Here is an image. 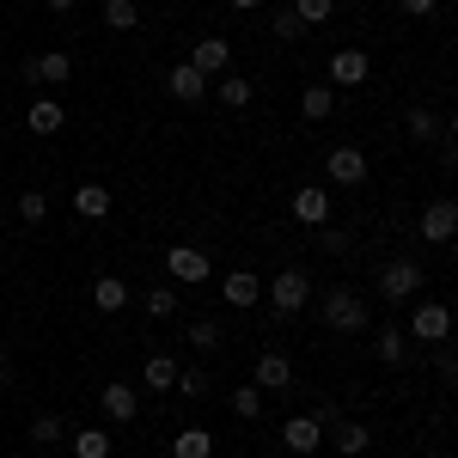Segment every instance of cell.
Wrapping results in <instances>:
<instances>
[{
    "label": "cell",
    "mask_w": 458,
    "mask_h": 458,
    "mask_svg": "<svg viewBox=\"0 0 458 458\" xmlns=\"http://www.w3.org/2000/svg\"><path fill=\"white\" fill-rule=\"evenodd\" d=\"M373 80V62H367V49H336L330 55V73H324V86H367Z\"/></svg>",
    "instance_id": "9c48e42d"
},
{
    "label": "cell",
    "mask_w": 458,
    "mask_h": 458,
    "mask_svg": "<svg viewBox=\"0 0 458 458\" xmlns=\"http://www.w3.org/2000/svg\"><path fill=\"white\" fill-rule=\"evenodd\" d=\"M19 220H25V226H43V220H49V196H43V190H25V196H19Z\"/></svg>",
    "instance_id": "4dcf8cb0"
},
{
    "label": "cell",
    "mask_w": 458,
    "mask_h": 458,
    "mask_svg": "<svg viewBox=\"0 0 458 458\" xmlns=\"http://www.w3.org/2000/svg\"><path fill=\"white\" fill-rule=\"evenodd\" d=\"M183 336H190V349H196V354H214V349H220V324H214V318H196Z\"/></svg>",
    "instance_id": "f1b7e54d"
},
{
    "label": "cell",
    "mask_w": 458,
    "mask_h": 458,
    "mask_svg": "<svg viewBox=\"0 0 458 458\" xmlns=\"http://www.w3.org/2000/svg\"><path fill=\"white\" fill-rule=\"evenodd\" d=\"M172 391H183V397H208V373H202V367H177V386Z\"/></svg>",
    "instance_id": "1f68e13d"
},
{
    "label": "cell",
    "mask_w": 458,
    "mask_h": 458,
    "mask_svg": "<svg viewBox=\"0 0 458 458\" xmlns=\"http://www.w3.org/2000/svg\"><path fill=\"white\" fill-rule=\"evenodd\" d=\"M43 6H49V13H73L80 0H43Z\"/></svg>",
    "instance_id": "60d3db41"
},
{
    "label": "cell",
    "mask_w": 458,
    "mask_h": 458,
    "mask_svg": "<svg viewBox=\"0 0 458 458\" xmlns=\"http://www.w3.org/2000/svg\"><path fill=\"white\" fill-rule=\"evenodd\" d=\"M214 98H220L226 110H245L250 98H257V86H250L245 73H220V80H214Z\"/></svg>",
    "instance_id": "ffe728a7"
},
{
    "label": "cell",
    "mask_w": 458,
    "mask_h": 458,
    "mask_svg": "<svg viewBox=\"0 0 458 458\" xmlns=\"http://www.w3.org/2000/svg\"><path fill=\"white\" fill-rule=\"evenodd\" d=\"M190 68L202 73V80H220V73H233V43H226V37H196V49H190Z\"/></svg>",
    "instance_id": "5b68a950"
},
{
    "label": "cell",
    "mask_w": 458,
    "mask_h": 458,
    "mask_svg": "<svg viewBox=\"0 0 458 458\" xmlns=\"http://www.w3.org/2000/svg\"><path fill=\"white\" fill-rule=\"evenodd\" d=\"M324 330H336V336H360V330H373V306H367L349 282L324 287Z\"/></svg>",
    "instance_id": "6da1fadb"
},
{
    "label": "cell",
    "mask_w": 458,
    "mask_h": 458,
    "mask_svg": "<svg viewBox=\"0 0 458 458\" xmlns=\"http://www.w3.org/2000/svg\"><path fill=\"white\" fill-rule=\"evenodd\" d=\"M422 458H446V453H422Z\"/></svg>",
    "instance_id": "7bdbcfd3"
},
{
    "label": "cell",
    "mask_w": 458,
    "mask_h": 458,
    "mask_svg": "<svg viewBox=\"0 0 458 458\" xmlns=\"http://www.w3.org/2000/svg\"><path fill=\"white\" fill-rule=\"evenodd\" d=\"M324 183H343V190L367 183V153H360V147H330V159H324Z\"/></svg>",
    "instance_id": "8992f818"
},
{
    "label": "cell",
    "mask_w": 458,
    "mask_h": 458,
    "mask_svg": "<svg viewBox=\"0 0 458 458\" xmlns=\"http://www.w3.org/2000/svg\"><path fill=\"white\" fill-rule=\"evenodd\" d=\"M434 349H440V354H434V373H440V379H453V373H458V354L446 349V343H434Z\"/></svg>",
    "instance_id": "8d00e7d4"
},
{
    "label": "cell",
    "mask_w": 458,
    "mask_h": 458,
    "mask_svg": "<svg viewBox=\"0 0 458 458\" xmlns=\"http://www.w3.org/2000/svg\"><path fill=\"white\" fill-rule=\"evenodd\" d=\"M220 293H226V306H239V312H250V306L263 300V276H250V269H233V276L220 282Z\"/></svg>",
    "instance_id": "9a60e30c"
},
{
    "label": "cell",
    "mask_w": 458,
    "mask_h": 458,
    "mask_svg": "<svg viewBox=\"0 0 458 458\" xmlns=\"http://www.w3.org/2000/svg\"><path fill=\"white\" fill-rule=\"evenodd\" d=\"M172 458H214V434L208 428H177Z\"/></svg>",
    "instance_id": "cb8c5ba5"
},
{
    "label": "cell",
    "mask_w": 458,
    "mask_h": 458,
    "mask_svg": "<svg viewBox=\"0 0 458 458\" xmlns=\"http://www.w3.org/2000/svg\"><path fill=\"white\" fill-rule=\"evenodd\" d=\"M62 434H68V422H62V416H37V422H31V440H37V446H55Z\"/></svg>",
    "instance_id": "836d02e7"
},
{
    "label": "cell",
    "mask_w": 458,
    "mask_h": 458,
    "mask_svg": "<svg viewBox=\"0 0 458 458\" xmlns=\"http://www.w3.org/2000/svg\"><path fill=\"white\" fill-rule=\"evenodd\" d=\"M306 31V25H300V19H293V6H287V13H276V37H282V43H293V37Z\"/></svg>",
    "instance_id": "d590c367"
},
{
    "label": "cell",
    "mask_w": 458,
    "mask_h": 458,
    "mask_svg": "<svg viewBox=\"0 0 458 458\" xmlns=\"http://www.w3.org/2000/svg\"><path fill=\"white\" fill-rule=\"evenodd\" d=\"M177 312V287H153L147 293V318H172Z\"/></svg>",
    "instance_id": "e575fe53"
},
{
    "label": "cell",
    "mask_w": 458,
    "mask_h": 458,
    "mask_svg": "<svg viewBox=\"0 0 458 458\" xmlns=\"http://www.w3.org/2000/svg\"><path fill=\"white\" fill-rule=\"evenodd\" d=\"M68 446L73 458H110V428H73Z\"/></svg>",
    "instance_id": "603a6c76"
},
{
    "label": "cell",
    "mask_w": 458,
    "mask_h": 458,
    "mask_svg": "<svg viewBox=\"0 0 458 458\" xmlns=\"http://www.w3.org/2000/svg\"><path fill=\"white\" fill-rule=\"evenodd\" d=\"M453 233H458V202L453 196H434L422 208V239L428 245H453Z\"/></svg>",
    "instance_id": "52a82bcc"
},
{
    "label": "cell",
    "mask_w": 458,
    "mask_h": 458,
    "mask_svg": "<svg viewBox=\"0 0 458 458\" xmlns=\"http://www.w3.org/2000/svg\"><path fill=\"white\" fill-rule=\"evenodd\" d=\"M62 123H68V110L55 98H31V135H62Z\"/></svg>",
    "instance_id": "d4e9b609"
},
{
    "label": "cell",
    "mask_w": 458,
    "mask_h": 458,
    "mask_svg": "<svg viewBox=\"0 0 458 458\" xmlns=\"http://www.w3.org/2000/svg\"><path fill=\"white\" fill-rule=\"evenodd\" d=\"M233 6H239V13H257V6H263V0H233Z\"/></svg>",
    "instance_id": "b9f144b4"
},
{
    "label": "cell",
    "mask_w": 458,
    "mask_h": 458,
    "mask_svg": "<svg viewBox=\"0 0 458 458\" xmlns=\"http://www.w3.org/2000/svg\"><path fill=\"white\" fill-rule=\"evenodd\" d=\"M397 6H403V13H410V19H428V13H434V6H440V0H397Z\"/></svg>",
    "instance_id": "ab89813d"
},
{
    "label": "cell",
    "mask_w": 458,
    "mask_h": 458,
    "mask_svg": "<svg viewBox=\"0 0 458 458\" xmlns=\"http://www.w3.org/2000/svg\"><path fill=\"white\" fill-rule=\"evenodd\" d=\"M293 220H300V226H330V190H324V183H300V190H293Z\"/></svg>",
    "instance_id": "30bf717a"
},
{
    "label": "cell",
    "mask_w": 458,
    "mask_h": 458,
    "mask_svg": "<svg viewBox=\"0 0 458 458\" xmlns=\"http://www.w3.org/2000/svg\"><path fill=\"white\" fill-rule=\"evenodd\" d=\"M403 336H416V343H446L453 336V312H446V300H416V312L403 324Z\"/></svg>",
    "instance_id": "3957f363"
},
{
    "label": "cell",
    "mask_w": 458,
    "mask_h": 458,
    "mask_svg": "<svg viewBox=\"0 0 458 458\" xmlns=\"http://www.w3.org/2000/svg\"><path fill=\"white\" fill-rule=\"evenodd\" d=\"M110 208H116V196H110L105 183H73V214L80 220H105Z\"/></svg>",
    "instance_id": "e0dca14e"
},
{
    "label": "cell",
    "mask_w": 458,
    "mask_h": 458,
    "mask_svg": "<svg viewBox=\"0 0 458 458\" xmlns=\"http://www.w3.org/2000/svg\"><path fill=\"white\" fill-rule=\"evenodd\" d=\"M269 306L282 318L306 312V306H312V276H306V269H282V276L269 282Z\"/></svg>",
    "instance_id": "277c9868"
},
{
    "label": "cell",
    "mask_w": 458,
    "mask_h": 458,
    "mask_svg": "<svg viewBox=\"0 0 458 458\" xmlns=\"http://www.w3.org/2000/svg\"><path fill=\"white\" fill-rule=\"evenodd\" d=\"M330 446H336L343 458H360L367 446H373V428H367V422H349V416H343V422H330Z\"/></svg>",
    "instance_id": "2e32d148"
},
{
    "label": "cell",
    "mask_w": 458,
    "mask_h": 458,
    "mask_svg": "<svg viewBox=\"0 0 458 458\" xmlns=\"http://www.w3.org/2000/svg\"><path fill=\"white\" fill-rule=\"evenodd\" d=\"M105 25L110 31H135L141 25V6L135 0H105Z\"/></svg>",
    "instance_id": "4316f807"
},
{
    "label": "cell",
    "mask_w": 458,
    "mask_h": 458,
    "mask_svg": "<svg viewBox=\"0 0 458 458\" xmlns=\"http://www.w3.org/2000/svg\"><path fill=\"white\" fill-rule=\"evenodd\" d=\"M226 403H233V416H239V422H257V416H263V391H257V386H239Z\"/></svg>",
    "instance_id": "f546056e"
},
{
    "label": "cell",
    "mask_w": 458,
    "mask_h": 458,
    "mask_svg": "<svg viewBox=\"0 0 458 458\" xmlns=\"http://www.w3.org/2000/svg\"><path fill=\"white\" fill-rule=\"evenodd\" d=\"M98 403H105L110 422H135V416H141V391L129 386V379H110V386L98 391Z\"/></svg>",
    "instance_id": "7c38bea8"
},
{
    "label": "cell",
    "mask_w": 458,
    "mask_h": 458,
    "mask_svg": "<svg viewBox=\"0 0 458 458\" xmlns=\"http://www.w3.org/2000/svg\"><path fill=\"white\" fill-rule=\"evenodd\" d=\"M373 349L386 367H403V354H410V336H403V324H373Z\"/></svg>",
    "instance_id": "ac0fdd59"
},
{
    "label": "cell",
    "mask_w": 458,
    "mask_h": 458,
    "mask_svg": "<svg viewBox=\"0 0 458 458\" xmlns=\"http://www.w3.org/2000/svg\"><path fill=\"white\" fill-rule=\"evenodd\" d=\"M282 446H287V453H300V458H312L318 446H324V428H318L312 416H287V422H282Z\"/></svg>",
    "instance_id": "5bb4252c"
},
{
    "label": "cell",
    "mask_w": 458,
    "mask_h": 458,
    "mask_svg": "<svg viewBox=\"0 0 458 458\" xmlns=\"http://www.w3.org/2000/svg\"><path fill=\"white\" fill-rule=\"evenodd\" d=\"M250 386L257 391H287L293 386V360H287V354H257V367H250Z\"/></svg>",
    "instance_id": "4fadbf2b"
},
{
    "label": "cell",
    "mask_w": 458,
    "mask_h": 458,
    "mask_svg": "<svg viewBox=\"0 0 458 458\" xmlns=\"http://www.w3.org/2000/svg\"><path fill=\"white\" fill-rule=\"evenodd\" d=\"M25 80H31V86H68V80H73V55H68V49L31 55V62H25Z\"/></svg>",
    "instance_id": "8fae6325"
},
{
    "label": "cell",
    "mask_w": 458,
    "mask_h": 458,
    "mask_svg": "<svg viewBox=\"0 0 458 458\" xmlns=\"http://www.w3.org/2000/svg\"><path fill=\"white\" fill-rule=\"evenodd\" d=\"M141 386H147V391H172V386H177V360H172V354H147Z\"/></svg>",
    "instance_id": "484cf974"
},
{
    "label": "cell",
    "mask_w": 458,
    "mask_h": 458,
    "mask_svg": "<svg viewBox=\"0 0 458 458\" xmlns=\"http://www.w3.org/2000/svg\"><path fill=\"white\" fill-rule=\"evenodd\" d=\"M92 306H98V312H123V306H129V282H123V276H98V282H92Z\"/></svg>",
    "instance_id": "7402d4cb"
},
{
    "label": "cell",
    "mask_w": 458,
    "mask_h": 458,
    "mask_svg": "<svg viewBox=\"0 0 458 458\" xmlns=\"http://www.w3.org/2000/svg\"><path fill=\"white\" fill-rule=\"evenodd\" d=\"M165 276L172 282H208L214 263H208V250H196V245H172L165 250Z\"/></svg>",
    "instance_id": "ba28073f"
},
{
    "label": "cell",
    "mask_w": 458,
    "mask_h": 458,
    "mask_svg": "<svg viewBox=\"0 0 458 458\" xmlns=\"http://www.w3.org/2000/svg\"><path fill=\"white\" fill-rule=\"evenodd\" d=\"M440 129H446V116H434V110H410V141H440Z\"/></svg>",
    "instance_id": "83f0119b"
},
{
    "label": "cell",
    "mask_w": 458,
    "mask_h": 458,
    "mask_svg": "<svg viewBox=\"0 0 458 458\" xmlns=\"http://www.w3.org/2000/svg\"><path fill=\"white\" fill-rule=\"evenodd\" d=\"M330 13H336V0H293V19L300 25H324Z\"/></svg>",
    "instance_id": "d6a6232c"
},
{
    "label": "cell",
    "mask_w": 458,
    "mask_h": 458,
    "mask_svg": "<svg viewBox=\"0 0 458 458\" xmlns=\"http://www.w3.org/2000/svg\"><path fill=\"white\" fill-rule=\"evenodd\" d=\"M373 287H379V300H391V306L422 300V263H416V257H391L386 269L373 276Z\"/></svg>",
    "instance_id": "7a4b0ae2"
},
{
    "label": "cell",
    "mask_w": 458,
    "mask_h": 458,
    "mask_svg": "<svg viewBox=\"0 0 458 458\" xmlns=\"http://www.w3.org/2000/svg\"><path fill=\"white\" fill-rule=\"evenodd\" d=\"M312 422H318V428H330V422H343V410H336V403L324 397V403H318V410H312Z\"/></svg>",
    "instance_id": "f35d334b"
},
{
    "label": "cell",
    "mask_w": 458,
    "mask_h": 458,
    "mask_svg": "<svg viewBox=\"0 0 458 458\" xmlns=\"http://www.w3.org/2000/svg\"><path fill=\"white\" fill-rule=\"evenodd\" d=\"M318 245H324V250H343V245H349V233H336V226H318Z\"/></svg>",
    "instance_id": "74e56055"
},
{
    "label": "cell",
    "mask_w": 458,
    "mask_h": 458,
    "mask_svg": "<svg viewBox=\"0 0 458 458\" xmlns=\"http://www.w3.org/2000/svg\"><path fill=\"white\" fill-rule=\"evenodd\" d=\"M165 86H172V98H177V105H196V98H208V80H202V73L190 68V62H177Z\"/></svg>",
    "instance_id": "d6986e66"
},
{
    "label": "cell",
    "mask_w": 458,
    "mask_h": 458,
    "mask_svg": "<svg viewBox=\"0 0 458 458\" xmlns=\"http://www.w3.org/2000/svg\"><path fill=\"white\" fill-rule=\"evenodd\" d=\"M330 110H336V86H324V80H318V86L300 92V116H306V123H324Z\"/></svg>",
    "instance_id": "44dd1931"
}]
</instances>
